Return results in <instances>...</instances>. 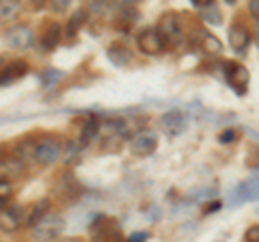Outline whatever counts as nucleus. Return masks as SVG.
I'll use <instances>...</instances> for the list:
<instances>
[{"instance_id":"1","label":"nucleus","mask_w":259,"mask_h":242,"mask_svg":"<svg viewBox=\"0 0 259 242\" xmlns=\"http://www.w3.org/2000/svg\"><path fill=\"white\" fill-rule=\"evenodd\" d=\"M63 149L65 145L59 136H44L41 141L35 143V147H32V158H35L37 165H44V167H50L54 163H59L63 158Z\"/></svg>"},{"instance_id":"2","label":"nucleus","mask_w":259,"mask_h":242,"mask_svg":"<svg viewBox=\"0 0 259 242\" xmlns=\"http://www.w3.org/2000/svg\"><path fill=\"white\" fill-rule=\"evenodd\" d=\"M65 229V219L61 214H46L35 227H32V240L35 242H50L59 238Z\"/></svg>"},{"instance_id":"3","label":"nucleus","mask_w":259,"mask_h":242,"mask_svg":"<svg viewBox=\"0 0 259 242\" xmlns=\"http://www.w3.org/2000/svg\"><path fill=\"white\" fill-rule=\"evenodd\" d=\"M158 147V134L153 130H147L143 128L136 134L130 136V151L139 158H145V156H151L153 151Z\"/></svg>"},{"instance_id":"4","label":"nucleus","mask_w":259,"mask_h":242,"mask_svg":"<svg viewBox=\"0 0 259 242\" xmlns=\"http://www.w3.org/2000/svg\"><path fill=\"white\" fill-rule=\"evenodd\" d=\"M158 33L162 37L164 46H177L184 42V30H182V22L177 20L175 13H166L162 15L160 22H158Z\"/></svg>"},{"instance_id":"5","label":"nucleus","mask_w":259,"mask_h":242,"mask_svg":"<svg viewBox=\"0 0 259 242\" xmlns=\"http://www.w3.org/2000/svg\"><path fill=\"white\" fill-rule=\"evenodd\" d=\"M225 76H227V83H229V87L238 95L246 93L248 83H250V71L244 65H240V63H225Z\"/></svg>"},{"instance_id":"6","label":"nucleus","mask_w":259,"mask_h":242,"mask_svg":"<svg viewBox=\"0 0 259 242\" xmlns=\"http://www.w3.org/2000/svg\"><path fill=\"white\" fill-rule=\"evenodd\" d=\"M136 44H139V50L147 56H158L162 50H164V42L158 33V28H145L136 37Z\"/></svg>"},{"instance_id":"7","label":"nucleus","mask_w":259,"mask_h":242,"mask_svg":"<svg viewBox=\"0 0 259 242\" xmlns=\"http://www.w3.org/2000/svg\"><path fill=\"white\" fill-rule=\"evenodd\" d=\"M5 39L11 48H15V50H26V48H30L35 44V33H32V28L26 26V24H20V26H13V28L7 30Z\"/></svg>"},{"instance_id":"8","label":"nucleus","mask_w":259,"mask_h":242,"mask_svg":"<svg viewBox=\"0 0 259 242\" xmlns=\"http://www.w3.org/2000/svg\"><path fill=\"white\" fill-rule=\"evenodd\" d=\"M186 130V117L182 115V110H168L162 115V132L166 136H180Z\"/></svg>"},{"instance_id":"9","label":"nucleus","mask_w":259,"mask_h":242,"mask_svg":"<svg viewBox=\"0 0 259 242\" xmlns=\"http://www.w3.org/2000/svg\"><path fill=\"white\" fill-rule=\"evenodd\" d=\"M229 44L233 48V52H238V54L246 52V48L250 44V30L242 22H236L229 28Z\"/></svg>"},{"instance_id":"10","label":"nucleus","mask_w":259,"mask_h":242,"mask_svg":"<svg viewBox=\"0 0 259 242\" xmlns=\"http://www.w3.org/2000/svg\"><path fill=\"white\" fill-rule=\"evenodd\" d=\"M233 201L236 204H242V201H259V173L255 177H250L244 184H240L236 188V195H233Z\"/></svg>"},{"instance_id":"11","label":"nucleus","mask_w":259,"mask_h":242,"mask_svg":"<svg viewBox=\"0 0 259 242\" xmlns=\"http://www.w3.org/2000/svg\"><path fill=\"white\" fill-rule=\"evenodd\" d=\"M192 5L197 7L201 20H205L207 24H221V11H218L214 0H194Z\"/></svg>"},{"instance_id":"12","label":"nucleus","mask_w":259,"mask_h":242,"mask_svg":"<svg viewBox=\"0 0 259 242\" xmlns=\"http://www.w3.org/2000/svg\"><path fill=\"white\" fill-rule=\"evenodd\" d=\"M22 225V208H9L0 210V229L3 231H15Z\"/></svg>"},{"instance_id":"13","label":"nucleus","mask_w":259,"mask_h":242,"mask_svg":"<svg viewBox=\"0 0 259 242\" xmlns=\"http://www.w3.org/2000/svg\"><path fill=\"white\" fill-rule=\"evenodd\" d=\"M24 173L22 158H0V177L9 182V177H20Z\"/></svg>"},{"instance_id":"14","label":"nucleus","mask_w":259,"mask_h":242,"mask_svg":"<svg viewBox=\"0 0 259 242\" xmlns=\"http://www.w3.org/2000/svg\"><path fill=\"white\" fill-rule=\"evenodd\" d=\"M100 132H102V121L95 119V117L87 119L82 130H80V147H87L89 143H93L97 136H100Z\"/></svg>"},{"instance_id":"15","label":"nucleus","mask_w":259,"mask_h":242,"mask_svg":"<svg viewBox=\"0 0 259 242\" xmlns=\"http://www.w3.org/2000/svg\"><path fill=\"white\" fill-rule=\"evenodd\" d=\"M63 35H65V28H61L59 22L50 24V26L46 28V33L41 35V48H44V50H54V48L61 44Z\"/></svg>"},{"instance_id":"16","label":"nucleus","mask_w":259,"mask_h":242,"mask_svg":"<svg viewBox=\"0 0 259 242\" xmlns=\"http://www.w3.org/2000/svg\"><path fill=\"white\" fill-rule=\"evenodd\" d=\"M48 208H50V201H48V199L37 201V204L32 206L30 210H26V214H24V223H26L28 227L32 229V227H35V225L48 214Z\"/></svg>"},{"instance_id":"17","label":"nucleus","mask_w":259,"mask_h":242,"mask_svg":"<svg viewBox=\"0 0 259 242\" xmlns=\"http://www.w3.org/2000/svg\"><path fill=\"white\" fill-rule=\"evenodd\" d=\"M108 59H110L112 65L123 67V65H127V63L132 61V50H130V48H125V46L115 44V46L108 48Z\"/></svg>"},{"instance_id":"18","label":"nucleus","mask_w":259,"mask_h":242,"mask_svg":"<svg viewBox=\"0 0 259 242\" xmlns=\"http://www.w3.org/2000/svg\"><path fill=\"white\" fill-rule=\"evenodd\" d=\"M26 71H28V63L26 61H13V63H9V65L3 69V74H0V85H3V83H11V80L24 76Z\"/></svg>"},{"instance_id":"19","label":"nucleus","mask_w":259,"mask_h":242,"mask_svg":"<svg viewBox=\"0 0 259 242\" xmlns=\"http://www.w3.org/2000/svg\"><path fill=\"white\" fill-rule=\"evenodd\" d=\"M87 22V9H78L76 13H71V18L65 24V37L74 39L78 35V30L82 28V24Z\"/></svg>"},{"instance_id":"20","label":"nucleus","mask_w":259,"mask_h":242,"mask_svg":"<svg viewBox=\"0 0 259 242\" xmlns=\"http://www.w3.org/2000/svg\"><path fill=\"white\" fill-rule=\"evenodd\" d=\"M22 11L20 0H0V22H9L15 20Z\"/></svg>"},{"instance_id":"21","label":"nucleus","mask_w":259,"mask_h":242,"mask_svg":"<svg viewBox=\"0 0 259 242\" xmlns=\"http://www.w3.org/2000/svg\"><path fill=\"white\" fill-rule=\"evenodd\" d=\"M201 50H203L205 54H209V56H214V54L223 52V44H221V39L218 37L205 33L203 37H201Z\"/></svg>"},{"instance_id":"22","label":"nucleus","mask_w":259,"mask_h":242,"mask_svg":"<svg viewBox=\"0 0 259 242\" xmlns=\"http://www.w3.org/2000/svg\"><path fill=\"white\" fill-rule=\"evenodd\" d=\"M63 78V74L59 69H48V71H44V76H41V83H44V87H52L56 80H61Z\"/></svg>"},{"instance_id":"23","label":"nucleus","mask_w":259,"mask_h":242,"mask_svg":"<svg viewBox=\"0 0 259 242\" xmlns=\"http://www.w3.org/2000/svg\"><path fill=\"white\" fill-rule=\"evenodd\" d=\"M76 154H78V143H69L67 149H63V160L65 163H69V160H74Z\"/></svg>"},{"instance_id":"24","label":"nucleus","mask_w":259,"mask_h":242,"mask_svg":"<svg viewBox=\"0 0 259 242\" xmlns=\"http://www.w3.org/2000/svg\"><path fill=\"white\" fill-rule=\"evenodd\" d=\"M236 130H223L221 134H218V141H221L223 145H229V143H233L236 141Z\"/></svg>"},{"instance_id":"25","label":"nucleus","mask_w":259,"mask_h":242,"mask_svg":"<svg viewBox=\"0 0 259 242\" xmlns=\"http://www.w3.org/2000/svg\"><path fill=\"white\" fill-rule=\"evenodd\" d=\"M244 242H259V225H253V227L246 229Z\"/></svg>"},{"instance_id":"26","label":"nucleus","mask_w":259,"mask_h":242,"mask_svg":"<svg viewBox=\"0 0 259 242\" xmlns=\"http://www.w3.org/2000/svg\"><path fill=\"white\" fill-rule=\"evenodd\" d=\"M67 7H69V0H54V3H50V9L54 13H63Z\"/></svg>"},{"instance_id":"27","label":"nucleus","mask_w":259,"mask_h":242,"mask_svg":"<svg viewBox=\"0 0 259 242\" xmlns=\"http://www.w3.org/2000/svg\"><path fill=\"white\" fill-rule=\"evenodd\" d=\"M11 184L9 182H7V180H0V197H3V199H9L11 197Z\"/></svg>"},{"instance_id":"28","label":"nucleus","mask_w":259,"mask_h":242,"mask_svg":"<svg viewBox=\"0 0 259 242\" xmlns=\"http://www.w3.org/2000/svg\"><path fill=\"white\" fill-rule=\"evenodd\" d=\"M149 240V231H136L127 238V242H147Z\"/></svg>"},{"instance_id":"29","label":"nucleus","mask_w":259,"mask_h":242,"mask_svg":"<svg viewBox=\"0 0 259 242\" xmlns=\"http://www.w3.org/2000/svg\"><path fill=\"white\" fill-rule=\"evenodd\" d=\"M248 11L259 20V0H255V3H248Z\"/></svg>"},{"instance_id":"30","label":"nucleus","mask_w":259,"mask_h":242,"mask_svg":"<svg viewBox=\"0 0 259 242\" xmlns=\"http://www.w3.org/2000/svg\"><path fill=\"white\" fill-rule=\"evenodd\" d=\"M218 208H221V204H218V201H216V204H209V206L205 208V212H207V214H209V212H216Z\"/></svg>"},{"instance_id":"31","label":"nucleus","mask_w":259,"mask_h":242,"mask_svg":"<svg viewBox=\"0 0 259 242\" xmlns=\"http://www.w3.org/2000/svg\"><path fill=\"white\" fill-rule=\"evenodd\" d=\"M255 44L259 46V26H257V30H255Z\"/></svg>"},{"instance_id":"32","label":"nucleus","mask_w":259,"mask_h":242,"mask_svg":"<svg viewBox=\"0 0 259 242\" xmlns=\"http://www.w3.org/2000/svg\"><path fill=\"white\" fill-rule=\"evenodd\" d=\"M5 204H7V199H3V197H0V210L5 208Z\"/></svg>"}]
</instances>
